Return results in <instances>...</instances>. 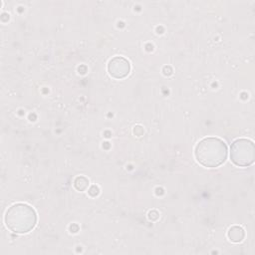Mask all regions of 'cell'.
I'll return each mask as SVG.
<instances>
[{
	"label": "cell",
	"mask_w": 255,
	"mask_h": 255,
	"mask_svg": "<svg viewBox=\"0 0 255 255\" xmlns=\"http://www.w3.org/2000/svg\"><path fill=\"white\" fill-rule=\"evenodd\" d=\"M109 74L115 79H123L127 77L130 72L129 62L121 56L113 58L108 64Z\"/></svg>",
	"instance_id": "4"
},
{
	"label": "cell",
	"mask_w": 255,
	"mask_h": 255,
	"mask_svg": "<svg viewBox=\"0 0 255 255\" xmlns=\"http://www.w3.org/2000/svg\"><path fill=\"white\" fill-rule=\"evenodd\" d=\"M197 161L205 167H217L227 157V145L218 137H204L195 146Z\"/></svg>",
	"instance_id": "1"
},
{
	"label": "cell",
	"mask_w": 255,
	"mask_h": 255,
	"mask_svg": "<svg viewBox=\"0 0 255 255\" xmlns=\"http://www.w3.org/2000/svg\"><path fill=\"white\" fill-rule=\"evenodd\" d=\"M5 224L15 233L24 234L31 231L37 223V214L33 207L25 203H16L6 211Z\"/></svg>",
	"instance_id": "2"
},
{
	"label": "cell",
	"mask_w": 255,
	"mask_h": 255,
	"mask_svg": "<svg viewBox=\"0 0 255 255\" xmlns=\"http://www.w3.org/2000/svg\"><path fill=\"white\" fill-rule=\"evenodd\" d=\"M254 143L247 138H239L232 142L230 146V159L240 167L249 166L254 162Z\"/></svg>",
	"instance_id": "3"
},
{
	"label": "cell",
	"mask_w": 255,
	"mask_h": 255,
	"mask_svg": "<svg viewBox=\"0 0 255 255\" xmlns=\"http://www.w3.org/2000/svg\"><path fill=\"white\" fill-rule=\"evenodd\" d=\"M95 190H99V188H98V186H96V185H93L90 189H89V193L92 195V196H96V195H98L99 193H97V192H95Z\"/></svg>",
	"instance_id": "7"
},
{
	"label": "cell",
	"mask_w": 255,
	"mask_h": 255,
	"mask_svg": "<svg viewBox=\"0 0 255 255\" xmlns=\"http://www.w3.org/2000/svg\"><path fill=\"white\" fill-rule=\"evenodd\" d=\"M228 238L230 239V241L232 242H241L244 237H245V232L243 230L242 227L240 226H232L229 230H228Z\"/></svg>",
	"instance_id": "5"
},
{
	"label": "cell",
	"mask_w": 255,
	"mask_h": 255,
	"mask_svg": "<svg viewBox=\"0 0 255 255\" xmlns=\"http://www.w3.org/2000/svg\"><path fill=\"white\" fill-rule=\"evenodd\" d=\"M88 185H89V180L85 176H78L75 179V187L80 191L85 190L88 187Z\"/></svg>",
	"instance_id": "6"
}]
</instances>
